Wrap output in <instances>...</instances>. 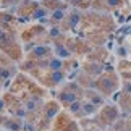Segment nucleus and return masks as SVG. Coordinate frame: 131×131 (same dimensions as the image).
Instances as JSON below:
<instances>
[{
    "label": "nucleus",
    "instance_id": "nucleus-1",
    "mask_svg": "<svg viewBox=\"0 0 131 131\" xmlns=\"http://www.w3.org/2000/svg\"><path fill=\"white\" fill-rule=\"evenodd\" d=\"M102 84L105 86V91L107 92H110V91H113L115 88H117V81H115V78H104L102 79Z\"/></svg>",
    "mask_w": 131,
    "mask_h": 131
},
{
    "label": "nucleus",
    "instance_id": "nucleus-2",
    "mask_svg": "<svg viewBox=\"0 0 131 131\" xmlns=\"http://www.w3.org/2000/svg\"><path fill=\"white\" fill-rule=\"evenodd\" d=\"M47 53H49L47 47H37V49L32 50V55H36V57H45Z\"/></svg>",
    "mask_w": 131,
    "mask_h": 131
},
{
    "label": "nucleus",
    "instance_id": "nucleus-3",
    "mask_svg": "<svg viewBox=\"0 0 131 131\" xmlns=\"http://www.w3.org/2000/svg\"><path fill=\"white\" fill-rule=\"evenodd\" d=\"M95 110H97V108H95V105H94L92 102H91V104H86V105H83V112H84V113H94Z\"/></svg>",
    "mask_w": 131,
    "mask_h": 131
},
{
    "label": "nucleus",
    "instance_id": "nucleus-4",
    "mask_svg": "<svg viewBox=\"0 0 131 131\" xmlns=\"http://www.w3.org/2000/svg\"><path fill=\"white\" fill-rule=\"evenodd\" d=\"M62 100H67V102H76V97H74V94L71 92H63L62 94Z\"/></svg>",
    "mask_w": 131,
    "mask_h": 131
},
{
    "label": "nucleus",
    "instance_id": "nucleus-5",
    "mask_svg": "<svg viewBox=\"0 0 131 131\" xmlns=\"http://www.w3.org/2000/svg\"><path fill=\"white\" fill-rule=\"evenodd\" d=\"M49 67L52 68V70H55V71H58V70L62 68V62H60L58 58H55V60H52V62L49 63Z\"/></svg>",
    "mask_w": 131,
    "mask_h": 131
},
{
    "label": "nucleus",
    "instance_id": "nucleus-6",
    "mask_svg": "<svg viewBox=\"0 0 131 131\" xmlns=\"http://www.w3.org/2000/svg\"><path fill=\"white\" fill-rule=\"evenodd\" d=\"M70 110H71L73 113L79 112V110H81V104H79V102H73L71 105H70Z\"/></svg>",
    "mask_w": 131,
    "mask_h": 131
},
{
    "label": "nucleus",
    "instance_id": "nucleus-7",
    "mask_svg": "<svg viewBox=\"0 0 131 131\" xmlns=\"http://www.w3.org/2000/svg\"><path fill=\"white\" fill-rule=\"evenodd\" d=\"M123 91H125V94L131 95V81H125L123 83Z\"/></svg>",
    "mask_w": 131,
    "mask_h": 131
},
{
    "label": "nucleus",
    "instance_id": "nucleus-8",
    "mask_svg": "<svg viewBox=\"0 0 131 131\" xmlns=\"http://www.w3.org/2000/svg\"><path fill=\"white\" fill-rule=\"evenodd\" d=\"M52 79H53L55 83H60L63 79V73H53L52 74Z\"/></svg>",
    "mask_w": 131,
    "mask_h": 131
},
{
    "label": "nucleus",
    "instance_id": "nucleus-9",
    "mask_svg": "<svg viewBox=\"0 0 131 131\" xmlns=\"http://www.w3.org/2000/svg\"><path fill=\"white\" fill-rule=\"evenodd\" d=\"M53 19H63V12L62 10H57V12H53Z\"/></svg>",
    "mask_w": 131,
    "mask_h": 131
},
{
    "label": "nucleus",
    "instance_id": "nucleus-10",
    "mask_svg": "<svg viewBox=\"0 0 131 131\" xmlns=\"http://www.w3.org/2000/svg\"><path fill=\"white\" fill-rule=\"evenodd\" d=\"M107 3L110 7H118V5L122 3V0H107Z\"/></svg>",
    "mask_w": 131,
    "mask_h": 131
},
{
    "label": "nucleus",
    "instance_id": "nucleus-11",
    "mask_svg": "<svg viewBox=\"0 0 131 131\" xmlns=\"http://www.w3.org/2000/svg\"><path fill=\"white\" fill-rule=\"evenodd\" d=\"M58 52L62 53V57H68V52H67V50H65L63 47H58Z\"/></svg>",
    "mask_w": 131,
    "mask_h": 131
},
{
    "label": "nucleus",
    "instance_id": "nucleus-12",
    "mask_svg": "<svg viewBox=\"0 0 131 131\" xmlns=\"http://www.w3.org/2000/svg\"><path fill=\"white\" fill-rule=\"evenodd\" d=\"M50 34H52V36H58V34H60V31H58L57 28H53V29H52V32H50Z\"/></svg>",
    "mask_w": 131,
    "mask_h": 131
},
{
    "label": "nucleus",
    "instance_id": "nucleus-13",
    "mask_svg": "<svg viewBox=\"0 0 131 131\" xmlns=\"http://www.w3.org/2000/svg\"><path fill=\"white\" fill-rule=\"evenodd\" d=\"M0 32H2V31H0Z\"/></svg>",
    "mask_w": 131,
    "mask_h": 131
}]
</instances>
